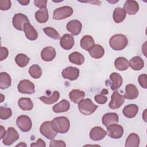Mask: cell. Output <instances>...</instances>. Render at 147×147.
I'll return each mask as SVG.
<instances>
[{
	"mask_svg": "<svg viewBox=\"0 0 147 147\" xmlns=\"http://www.w3.org/2000/svg\"><path fill=\"white\" fill-rule=\"evenodd\" d=\"M127 37L122 34H116L113 35L109 40L110 47L115 51H121L127 45Z\"/></svg>",
	"mask_w": 147,
	"mask_h": 147,
	"instance_id": "1",
	"label": "cell"
},
{
	"mask_svg": "<svg viewBox=\"0 0 147 147\" xmlns=\"http://www.w3.org/2000/svg\"><path fill=\"white\" fill-rule=\"evenodd\" d=\"M98 106L95 105L90 98L83 99L78 103V109L80 112L86 115H89L94 113Z\"/></svg>",
	"mask_w": 147,
	"mask_h": 147,
	"instance_id": "2",
	"label": "cell"
},
{
	"mask_svg": "<svg viewBox=\"0 0 147 147\" xmlns=\"http://www.w3.org/2000/svg\"><path fill=\"white\" fill-rule=\"evenodd\" d=\"M40 132L49 140H53L57 134L52 121L44 122L40 127Z\"/></svg>",
	"mask_w": 147,
	"mask_h": 147,
	"instance_id": "3",
	"label": "cell"
},
{
	"mask_svg": "<svg viewBox=\"0 0 147 147\" xmlns=\"http://www.w3.org/2000/svg\"><path fill=\"white\" fill-rule=\"evenodd\" d=\"M57 133L64 134L68 132L70 127V122L65 117H57L52 121Z\"/></svg>",
	"mask_w": 147,
	"mask_h": 147,
	"instance_id": "4",
	"label": "cell"
},
{
	"mask_svg": "<svg viewBox=\"0 0 147 147\" xmlns=\"http://www.w3.org/2000/svg\"><path fill=\"white\" fill-rule=\"evenodd\" d=\"M73 9L68 6H64L57 8L53 11V18L56 20H61L65 19L72 16Z\"/></svg>",
	"mask_w": 147,
	"mask_h": 147,
	"instance_id": "5",
	"label": "cell"
},
{
	"mask_svg": "<svg viewBox=\"0 0 147 147\" xmlns=\"http://www.w3.org/2000/svg\"><path fill=\"white\" fill-rule=\"evenodd\" d=\"M17 88L18 91L21 94H32L35 92L34 84L28 79L21 80L17 86Z\"/></svg>",
	"mask_w": 147,
	"mask_h": 147,
	"instance_id": "6",
	"label": "cell"
},
{
	"mask_svg": "<svg viewBox=\"0 0 147 147\" xmlns=\"http://www.w3.org/2000/svg\"><path fill=\"white\" fill-rule=\"evenodd\" d=\"M16 124L18 128L23 132H28L30 130L32 122L30 118L25 115H22L17 117Z\"/></svg>",
	"mask_w": 147,
	"mask_h": 147,
	"instance_id": "7",
	"label": "cell"
},
{
	"mask_svg": "<svg viewBox=\"0 0 147 147\" xmlns=\"http://www.w3.org/2000/svg\"><path fill=\"white\" fill-rule=\"evenodd\" d=\"M29 22V20L27 16L22 13L15 14L12 20L13 26L16 29L21 31L24 30L25 24Z\"/></svg>",
	"mask_w": 147,
	"mask_h": 147,
	"instance_id": "8",
	"label": "cell"
},
{
	"mask_svg": "<svg viewBox=\"0 0 147 147\" xmlns=\"http://www.w3.org/2000/svg\"><path fill=\"white\" fill-rule=\"evenodd\" d=\"M107 134L114 139H119L121 138L123 134V128L121 125L113 123L107 127Z\"/></svg>",
	"mask_w": 147,
	"mask_h": 147,
	"instance_id": "9",
	"label": "cell"
},
{
	"mask_svg": "<svg viewBox=\"0 0 147 147\" xmlns=\"http://www.w3.org/2000/svg\"><path fill=\"white\" fill-rule=\"evenodd\" d=\"M19 138V134L17 131L12 127H9L7 131L5 136L3 138V144L5 145L9 146L13 144Z\"/></svg>",
	"mask_w": 147,
	"mask_h": 147,
	"instance_id": "10",
	"label": "cell"
},
{
	"mask_svg": "<svg viewBox=\"0 0 147 147\" xmlns=\"http://www.w3.org/2000/svg\"><path fill=\"white\" fill-rule=\"evenodd\" d=\"M124 95L120 94L117 91H114L111 96V101L109 106L111 109H117L119 108L125 102Z\"/></svg>",
	"mask_w": 147,
	"mask_h": 147,
	"instance_id": "11",
	"label": "cell"
},
{
	"mask_svg": "<svg viewBox=\"0 0 147 147\" xmlns=\"http://www.w3.org/2000/svg\"><path fill=\"white\" fill-rule=\"evenodd\" d=\"M79 72L80 71L78 68L69 66L62 71L61 75L64 79L73 81L78 78Z\"/></svg>",
	"mask_w": 147,
	"mask_h": 147,
	"instance_id": "12",
	"label": "cell"
},
{
	"mask_svg": "<svg viewBox=\"0 0 147 147\" xmlns=\"http://www.w3.org/2000/svg\"><path fill=\"white\" fill-rule=\"evenodd\" d=\"M66 28L72 35L76 36L80 33L82 29V25L79 20H73L67 24Z\"/></svg>",
	"mask_w": 147,
	"mask_h": 147,
	"instance_id": "13",
	"label": "cell"
},
{
	"mask_svg": "<svg viewBox=\"0 0 147 147\" xmlns=\"http://www.w3.org/2000/svg\"><path fill=\"white\" fill-rule=\"evenodd\" d=\"M107 134L106 131L100 126L92 127L90 132V137L93 141H100L105 138Z\"/></svg>",
	"mask_w": 147,
	"mask_h": 147,
	"instance_id": "14",
	"label": "cell"
},
{
	"mask_svg": "<svg viewBox=\"0 0 147 147\" xmlns=\"http://www.w3.org/2000/svg\"><path fill=\"white\" fill-rule=\"evenodd\" d=\"M123 9L129 15H134L139 10V5L137 1L134 0L126 1L123 5Z\"/></svg>",
	"mask_w": 147,
	"mask_h": 147,
	"instance_id": "15",
	"label": "cell"
},
{
	"mask_svg": "<svg viewBox=\"0 0 147 147\" xmlns=\"http://www.w3.org/2000/svg\"><path fill=\"white\" fill-rule=\"evenodd\" d=\"M75 44L74 37L69 34H64L60 38V46L65 50L71 49Z\"/></svg>",
	"mask_w": 147,
	"mask_h": 147,
	"instance_id": "16",
	"label": "cell"
},
{
	"mask_svg": "<svg viewBox=\"0 0 147 147\" xmlns=\"http://www.w3.org/2000/svg\"><path fill=\"white\" fill-rule=\"evenodd\" d=\"M56 55V50L52 47L44 48L41 52V57L45 61H52L55 58Z\"/></svg>",
	"mask_w": 147,
	"mask_h": 147,
	"instance_id": "17",
	"label": "cell"
},
{
	"mask_svg": "<svg viewBox=\"0 0 147 147\" xmlns=\"http://www.w3.org/2000/svg\"><path fill=\"white\" fill-rule=\"evenodd\" d=\"M102 121L103 125L106 127H108L111 124L118 123L119 117L118 114L115 113H108L103 115Z\"/></svg>",
	"mask_w": 147,
	"mask_h": 147,
	"instance_id": "18",
	"label": "cell"
},
{
	"mask_svg": "<svg viewBox=\"0 0 147 147\" xmlns=\"http://www.w3.org/2000/svg\"><path fill=\"white\" fill-rule=\"evenodd\" d=\"M138 96V90L136 86L133 84H129L125 87L124 97L127 99H135Z\"/></svg>",
	"mask_w": 147,
	"mask_h": 147,
	"instance_id": "19",
	"label": "cell"
},
{
	"mask_svg": "<svg viewBox=\"0 0 147 147\" xmlns=\"http://www.w3.org/2000/svg\"><path fill=\"white\" fill-rule=\"evenodd\" d=\"M110 79L111 81V89L113 91H117L122 85L123 79L121 75L117 72H113L110 75Z\"/></svg>",
	"mask_w": 147,
	"mask_h": 147,
	"instance_id": "20",
	"label": "cell"
},
{
	"mask_svg": "<svg viewBox=\"0 0 147 147\" xmlns=\"http://www.w3.org/2000/svg\"><path fill=\"white\" fill-rule=\"evenodd\" d=\"M24 31L26 37L29 40L34 41L38 37V33L37 30L30 24V22L25 24Z\"/></svg>",
	"mask_w": 147,
	"mask_h": 147,
	"instance_id": "21",
	"label": "cell"
},
{
	"mask_svg": "<svg viewBox=\"0 0 147 147\" xmlns=\"http://www.w3.org/2000/svg\"><path fill=\"white\" fill-rule=\"evenodd\" d=\"M95 45L93 37L90 35L84 36L80 40V45L83 49L89 51Z\"/></svg>",
	"mask_w": 147,
	"mask_h": 147,
	"instance_id": "22",
	"label": "cell"
},
{
	"mask_svg": "<svg viewBox=\"0 0 147 147\" xmlns=\"http://www.w3.org/2000/svg\"><path fill=\"white\" fill-rule=\"evenodd\" d=\"M138 111V107L135 104L126 105L122 110V113L127 118H132L136 117Z\"/></svg>",
	"mask_w": 147,
	"mask_h": 147,
	"instance_id": "23",
	"label": "cell"
},
{
	"mask_svg": "<svg viewBox=\"0 0 147 147\" xmlns=\"http://www.w3.org/2000/svg\"><path fill=\"white\" fill-rule=\"evenodd\" d=\"M70 108V103L66 99H62L59 103L54 105L52 107L53 112L56 113H60L67 112Z\"/></svg>",
	"mask_w": 147,
	"mask_h": 147,
	"instance_id": "24",
	"label": "cell"
},
{
	"mask_svg": "<svg viewBox=\"0 0 147 147\" xmlns=\"http://www.w3.org/2000/svg\"><path fill=\"white\" fill-rule=\"evenodd\" d=\"M129 64L133 70L140 71L144 68V61L140 56H134L130 60Z\"/></svg>",
	"mask_w": 147,
	"mask_h": 147,
	"instance_id": "25",
	"label": "cell"
},
{
	"mask_svg": "<svg viewBox=\"0 0 147 147\" xmlns=\"http://www.w3.org/2000/svg\"><path fill=\"white\" fill-rule=\"evenodd\" d=\"M85 96V92L78 89H74L69 93L70 100L75 103H78Z\"/></svg>",
	"mask_w": 147,
	"mask_h": 147,
	"instance_id": "26",
	"label": "cell"
},
{
	"mask_svg": "<svg viewBox=\"0 0 147 147\" xmlns=\"http://www.w3.org/2000/svg\"><path fill=\"white\" fill-rule=\"evenodd\" d=\"M140 139L138 134L132 133L127 137L125 147H138L140 145Z\"/></svg>",
	"mask_w": 147,
	"mask_h": 147,
	"instance_id": "27",
	"label": "cell"
},
{
	"mask_svg": "<svg viewBox=\"0 0 147 147\" xmlns=\"http://www.w3.org/2000/svg\"><path fill=\"white\" fill-rule=\"evenodd\" d=\"M34 16L36 21L38 22L41 24L47 22L49 18L48 9L47 8L39 9L35 13Z\"/></svg>",
	"mask_w": 147,
	"mask_h": 147,
	"instance_id": "28",
	"label": "cell"
},
{
	"mask_svg": "<svg viewBox=\"0 0 147 147\" xmlns=\"http://www.w3.org/2000/svg\"><path fill=\"white\" fill-rule=\"evenodd\" d=\"M88 52L92 58L100 59L103 56L105 49L100 45L95 44Z\"/></svg>",
	"mask_w": 147,
	"mask_h": 147,
	"instance_id": "29",
	"label": "cell"
},
{
	"mask_svg": "<svg viewBox=\"0 0 147 147\" xmlns=\"http://www.w3.org/2000/svg\"><path fill=\"white\" fill-rule=\"evenodd\" d=\"M18 105L24 111H30L33 107V103L29 98H21L18 101Z\"/></svg>",
	"mask_w": 147,
	"mask_h": 147,
	"instance_id": "30",
	"label": "cell"
},
{
	"mask_svg": "<svg viewBox=\"0 0 147 147\" xmlns=\"http://www.w3.org/2000/svg\"><path fill=\"white\" fill-rule=\"evenodd\" d=\"M11 77L7 72H2L0 74V88L2 90L8 88L11 86Z\"/></svg>",
	"mask_w": 147,
	"mask_h": 147,
	"instance_id": "31",
	"label": "cell"
},
{
	"mask_svg": "<svg viewBox=\"0 0 147 147\" xmlns=\"http://www.w3.org/2000/svg\"><path fill=\"white\" fill-rule=\"evenodd\" d=\"M68 59L71 63L79 65H81L84 62V56L78 52L71 53L68 56Z\"/></svg>",
	"mask_w": 147,
	"mask_h": 147,
	"instance_id": "32",
	"label": "cell"
},
{
	"mask_svg": "<svg viewBox=\"0 0 147 147\" xmlns=\"http://www.w3.org/2000/svg\"><path fill=\"white\" fill-rule=\"evenodd\" d=\"M114 65L119 71H125L129 67V61L125 57H119L115 60Z\"/></svg>",
	"mask_w": 147,
	"mask_h": 147,
	"instance_id": "33",
	"label": "cell"
},
{
	"mask_svg": "<svg viewBox=\"0 0 147 147\" xmlns=\"http://www.w3.org/2000/svg\"><path fill=\"white\" fill-rule=\"evenodd\" d=\"M60 98V93L57 91H54L52 95L50 96H42L39 97V99L44 103L47 105H51L57 102Z\"/></svg>",
	"mask_w": 147,
	"mask_h": 147,
	"instance_id": "34",
	"label": "cell"
},
{
	"mask_svg": "<svg viewBox=\"0 0 147 147\" xmlns=\"http://www.w3.org/2000/svg\"><path fill=\"white\" fill-rule=\"evenodd\" d=\"M126 13L122 8L117 7L114 9L113 14V20L115 23L119 24L122 22L126 17Z\"/></svg>",
	"mask_w": 147,
	"mask_h": 147,
	"instance_id": "35",
	"label": "cell"
},
{
	"mask_svg": "<svg viewBox=\"0 0 147 147\" xmlns=\"http://www.w3.org/2000/svg\"><path fill=\"white\" fill-rule=\"evenodd\" d=\"M30 58L25 54L19 53L15 57L16 64L20 67H25L29 63Z\"/></svg>",
	"mask_w": 147,
	"mask_h": 147,
	"instance_id": "36",
	"label": "cell"
},
{
	"mask_svg": "<svg viewBox=\"0 0 147 147\" xmlns=\"http://www.w3.org/2000/svg\"><path fill=\"white\" fill-rule=\"evenodd\" d=\"M29 74L33 79H38L42 75V69L37 64L31 65L29 69Z\"/></svg>",
	"mask_w": 147,
	"mask_h": 147,
	"instance_id": "37",
	"label": "cell"
},
{
	"mask_svg": "<svg viewBox=\"0 0 147 147\" xmlns=\"http://www.w3.org/2000/svg\"><path fill=\"white\" fill-rule=\"evenodd\" d=\"M43 31L48 37L54 40H59L61 38L57 31L52 27H45L43 29Z\"/></svg>",
	"mask_w": 147,
	"mask_h": 147,
	"instance_id": "38",
	"label": "cell"
},
{
	"mask_svg": "<svg viewBox=\"0 0 147 147\" xmlns=\"http://www.w3.org/2000/svg\"><path fill=\"white\" fill-rule=\"evenodd\" d=\"M12 115V111L9 107H0V118L1 119H7L9 118Z\"/></svg>",
	"mask_w": 147,
	"mask_h": 147,
	"instance_id": "39",
	"label": "cell"
},
{
	"mask_svg": "<svg viewBox=\"0 0 147 147\" xmlns=\"http://www.w3.org/2000/svg\"><path fill=\"white\" fill-rule=\"evenodd\" d=\"M138 80L139 84L142 88L145 89L147 88V75L146 74L140 75L138 76Z\"/></svg>",
	"mask_w": 147,
	"mask_h": 147,
	"instance_id": "40",
	"label": "cell"
},
{
	"mask_svg": "<svg viewBox=\"0 0 147 147\" xmlns=\"http://www.w3.org/2000/svg\"><path fill=\"white\" fill-rule=\"evenodd\" d=\"M11 1L9 0L0 1V9L1 10H7L11 7Z\"/></svg>",
	"mask_w": 147,
	"mask_h": 147,
	"instance_id": "41",
	"label": "cell"
},
{
	"mask_svg": "<svg viewBox=\"0 0 147 147\" xmlns=\"http://www.w3.org/2000/svg\"><path fill=\"white\" fill-rule=\"evenodd\" d=\"M94 99L96 102H97L99 104L103 105L105 104L107 100V98L105 95H103V94L101 93V94H98L96 95L94 97Z\"/></svg>",
	"mask_w": 147,
	"mask_h": 147,
	"instance_id": "42",
	"label": "cell"
},
{
	"mask_svg": "<svg viewBox=\"0 0 147 147\" xmlns=\"http://www.w3.org/2000/svg\"><path fill=\"white\" fill-rule=\"evenodd\" d=\"M66 145L65 142L62 140H52L51 141L49 144L50 147H56V146L64 147Z\"/></svg>",
	"mask_w": 147,
	"mask_h": 147,
	"instance_id": "43",
	"label": "cell"
},
{
	"mask_svg": "<svg viewBox=\"0 0 147 147\" xmlns=\"http://www.w3.org/2000/svg\"><path fill=\"white\" fill-rule=\"evenodd\" d=\"M34 3L35 6L40 9L47 8V0H35L34 1Z\"/></svg>",
	"mask_w": 147,
	"mask_h": 147,
	"instance_id": "44",
	"label": "cell"
},
{
	"mask_svg": "<svg viewBox=\"0 0 147 147\" xmlns=\"http://www.w3.org/2000/svg\"><path fill=\"white\" fill-rule=\"evenodd\" d=\"M9 55V51L8 49L6 47H1V57H0V60L2 61L6 59Z\"/></svg>",
	"mask_w": 147,
	"mask_h": 147,
	"instance_id": "45",
	"label": "cell"
},
{
	"mask_svg": "<svg viewBox=\"0 0 147 147\" xmlns=\"http://www.w3.org/2000/svg\"><path fill=\"white\" fill-rule=\"evenodd\" d=\"M45 146H46V144L44 141L40 138L38 139L36 142L32 143L30 145L31 147H45Z\"/></svg>",
	"mask_w": 147,
	"mask_h": 147,
	"instance_id": "46",
	"label": "cell"
},
{
	"mask_svg": "<svg viewBox=\"0 0 147 147\" xmlns=\"http://www.w3.org/2000/svg\"><path fill=\"white\" fill-rule=\"evenodd\" d=\"M0 132H1V136H0V139H3V137L5 136L6 131L5 129V128L3 127V126L1 125L0 126Z\"/></svg>",
	"mask_w": 147,
	"mask_h": 147,
	"instance_id": "47",
	"label": "cell"
},
{
	"mask_svg": "<svg viewBox=\"0 0 147 147\" xmlns=\"http://www.w3.org/2000/svg\"><path fill=\"white\" fill-rule=\"evenodd\" d=\"M18 2L21 3L22 5H27L29 3V1H18Z\"/></svg>",
	"mask_w": 147,
	"mask_h": 147,
	"instance_id": "48",
	"label": "cell"
},
{
	"mask_svg": "<svg viewBox=\"0 0 147 147\" xmlns=\"http://www.w3.org/2000/svg\"><path fill=\"white\" fill-rule=\"evenodd\" d=\"M26 146V145L25 143L21 142L20 144L17 145L16 146Z\"/></svg>",
	"mask_w": 147,
	"mask_h": 147,
	"instance_id": "49",
	"label": "cell"
},
{
	"mask_svg": "<svg viewBox=\"0 0 147 147\" xmlns=\"http://www.w3.org/2000/svg\"><path fill=\"white\" fill-rule=\"evenodd\" d=\"M146 109H145V111H144V115H143V118H144V120L145 121V122H146V117H145V116H146Z\"/></svg>",
	"mask_w": 147,
	"mask_h": 147,
	"instance_id": "50",
	"label": "cell"
},
{
	"mask_svg": "<svg viewBox=\"0 0 147 147\" xmlns=\"http://www.w3.org/2000/svg\"><path fill=\"white\" fill-rule=\"evenodd\" d=\"M1 102H2L3 101V98H5V96H3V95L2 94H1Z\"/></svg>",
	"mask_w": 147,
	"mask_h": 147,
	"instance_id": "51",
	"label": "cell"
}]
</instances>
